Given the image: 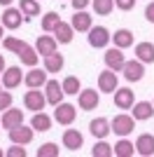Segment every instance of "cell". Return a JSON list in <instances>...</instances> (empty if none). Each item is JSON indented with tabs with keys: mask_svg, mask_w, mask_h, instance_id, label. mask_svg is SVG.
Here are the masks:
<instances>
[{
	"mask_svg": "<svg viewBox=\"0 0 154 157\" xmlns=\"http://www.w3.org/2000/svg\"><path fill=\"white\" fill-rule=\"evenodd\" d=\"M72 35H75V28H72L70 24H65V21H61V24L54 28V38H56V42H61V45L72 42Z\"/></svg>",
	"mask_w": 154,
	"mask_h": 157,
	"instance_id": "obj_22",
	"label": "cell"
},
{
	"mask_svg": "<svg viewBox=\"0 0 154 157\" xmlns=\"http://www.w3.org/2000/svg\"><path fill=\"white\" fill-rule=\"evenodd\" d=\"M133 152H135V145L131 141H126L124 136H122V141H117L112 145V155H117V157H131Z\"/></svg>",
	"mask_w": 154,
	"mask_h": 157,
	"instance_id": "obj_29",
	"label": "cell"
},
{
	"mask_svg": "<svg viewBox=\"0 0 154 157\" xmlns=\"http://www.w3.org/2000/svg\"><path fill=\"white\" fill-rule=\"evenodd\" d=\"M70 5H72V10H75V12H79V10H86V7L91 5V0H72Z\"/></svg>",
	"mask_w": 154,
	"mask_h": 157,
	"instance_id": "obj_39",
	"label": "cell"
},
{
	"mask_svg": "<svg viewBox=\"0 0 154 157\" xmlns=\"http://www.w3.org/2000/svg\"><path fill=\"white\" fill-rule=\"evenodd\" d=\"M21 21H24V14H21V10L7 7L5 12H2V26L9 28V31H16V28L21 26Z\"/></svg>",
	"mask_w": 154,
	"mask_h": 157,
	"instance_id": "obj_18",
	"label": "cell"
},
{
	"mask_svg": "<svg viewBox=\"0 0 154 157\" xmlns=\"http://www.w3.org/2000/svg\"><path fill=\"white\" fill-rule=\"evenodd\" d=\"M61 24V17H58V12H47L45 17H42V31L45 33H54V28Z\"/></svg>",
	"mask_w": 154,
	"mask_h": 157,
	"instance_id": "obj_30",
	"label": "cell"
},
{
	"mask_svg": "<svg viewBox=\"0 0 154 157\" xmlns=\"http://www.w3.org/2000/svg\"><path fill=\"white\" fill-rule=\"evenodd\" d=\"M135 103V94L128 89V87H117L115 89V105L119 110H131V105Z\"/></svg>",
	"mask_w": 154,
	"mask_h": 157,
	"instance_id": "obj_12",
	"label": "cell"
},
{
	"mask_svg": "<svg viewBox=\"0 0 154 157\" xmlns=\"http://www.w3.org/2000/svg\"><path fill=\"white\" fill-rule=\"evenodd\" d=\"M70 26L75 28L77 33H89V28L94 26L91 24V14L86 12V10H79V12H75V17H72Z\"/></svg>",
	"mask_w": 154,
	"mask_h": 157,
	"instance_id": "obj_19",
	"label": "cell"
},
{
	"mask_svg": "<svg viewBox=\"0 0 154 157\" xmlns=\"http://www.w3.org/2000/svg\"><path fill=\"white\" fill-rule=\"evenodd\" d=\"M0 92H2V80H0Z\"/></svg>",
	"mask_w": 154,
	"mask_h": 157,
	"instance_id": "obj_44",
	"label": "cell"
},
{
	"mask_svg": "<svg viewBox=\"0 0 154 157\" xmlns=\"http://www.w3.org/2000/svg\"><path fill=\"white\" fill-rule=\"evenodd\" d=\"M51 122H54V120L49 117V115H47V113H35V115H33V120H31V127L35 131H49L51 129Z\"/></svg>",
	"mask_w": 154,
	"mask_h": 157,
	"instance_id": "obj_28",
	"label": "cell"
},
{
	"mask_svg": "<svg viewBox=\"0 0 154 157\" xmlns=\"http://www.w3.org/2000/svg\"><path fill=\"white\" fill-rule=\"evenodd\" d=\"M98 103H101V96H98L96 89H79L77 94V105L82 110H96Z\"/></svg>",
	"mask_w": 154,
	"mask_h": 157,
	"instance_id": "obj_6",
	"label": "cell"
},
{
	"mask_svg": "<svg viewBox=\"0 0 154 157\" xmlns=\"http://www.w3.org/2000/svg\"><path fill=\"white\" fill-rule=\"evenodd\" d=\"M21 82H24V73H21L19 66H7L5 71H2V87L5 89H14Z\"/></svg>",
	"mask_w": 154,
	"mask_h": 157,
	"instance_id": "obj_11",
	"label": "cell"
},
{
	"mask_svg": "<svg viewBox=\"0 0 154 157\" xmlns=\"http://www.w3.org/2000/svg\"><path fill=\"white\" fill-rule=\"evenodd\" d=\"M12 105V94L9 92H0V113H5Z\"/></svg>",
	"mask_w": 154,
	"mask_h": 157,
	"instance_id": "obj_37",
	"label": "cell"
},
{
	"mask_svg": "<svg viewBox=\"0 0 154 157\" xmlns=\"http://www.w3.org/2000/svg\"><path fill=\"white\" fill-rule=\"evenodd\" d=\"M131 110H133L135 122H145V120H149L154 115V103H149V101H135L131 105Z\"/></svg>",
	"mask_w": 154,
	"mask_h": 157,
	"instance_id": "obj_15",
	"label": "cell"
},
{
	"mask_svg": "<svg viewBox=\"0 0 154 157\" xmlns=\"http://www.w3.org/2000/svg\"><path fill=\"white\" fill-rule=\"evenodd\" d=\"M5 68H7V66H5V56H2V54H0V73L5 71Z\"/></svg>",
	"mask_w": 154,
	"mask_h": 157,
	"instance_id": "obj_41",
	"label": "cell"
},
{
	"mask_svg": "<svg viewBox=\"0 0 154 157\" xmlns=\"http://www.w3.org/2000/svg\"><path fill=\"white\" fill-rule=\"evenodd\" d=\"M0 5H2V7H9V5H12V0H0Z\"/></svg>",
	"mask_w": 154,
	"mask_h": 157,
	"instance_id": "obj_42",
	"label": "cell"
},
{
	"mask_svg": "<svg viewBox=\"0 0 154 157\" xmlns=\"http://www.w3.org/2000/svg\"><path fill=\"white\" fill-rule=\"evenodd\" d=\"M82 145H84V136L77 129H65L63 131V148H68L70 152H75V150H79Z\"/></svg>",
	"mask_w": 154,
	"mask_h": 157,
	"instance_id": "obj_16",
	"label": "cell"
},
{
	"mask_svg": "<svg viewBox=\"0 0 154 157\" xmlns=\"http://www.w3.org/2000/svg\"><path fill=\"white\" fill-rule=\"evenodd\" d=\"M21 59V63L24 66H28V68H33V66H38V61H40V54L35 52V47H31V45H26L24 49H21L19 54H16Z\"/></svg>",
	"mask_w": 154,
	"mask_h": 157,
	"instance_id": "obj_27",
	"label": "cell"
},
{
	"mask_svg": "<svg viewBox=\"0 0 154 157\" xmlns=\"http://www.w3.org/2000/svg\"><path fill=\"white\" fill-rule=\"evenodd\" d=\"M152 103H154V98H152Z\"/></svg>",
	"mask_w": 154,
	"mask_h": 157,
	"instance_id": "obj_46",
	"label": "cell"
},
{
	"mask_svg": "<svg viewBox=\"0 0 154 157\" xmlns=\"http://www.w3.org/2000/svg\"><path fill=\"white\" fill-rule=\"evenodd\" d=\"M91 7L96 10V14L108 17V14L115 10V0H91Z\"/></svg>",
	"mask_w": 154,
	"mask_h": 157,
	"instance_id": "obj_31",
	"label": "cell"
},
{
	"mask_svg": "<svg viewBox=\"0 0 154 157\" xmlns=\"http://www.w3.org/2000/svg\"><path fill=\"white\" fill-rule=\"evenodd\" d=\"M110 129L115 131L117 136H128V134L135 129V120H133V115H126V113H122V115H115V117L110 120Z\"/></svg>",
	"mask_w": 154,
	"mask_h": 157,
	"instance_id": "obj_1",
	"label": "cell"
},
{
	"mask_svg": "<svg viewBox=\"0 0 154 157\" xmlns=\"http://www.w3.org/2000/svg\"><path fill=\"white\" fill-rule=\"evenodd\" d=\"M24 122V110H16V108H7L5 113H2V122L0 124L5 127V129H12V127H16V124H21Z\"/></svg>",
	"mask_w": 154,
	"mask_h": 157,
	"instance_id": "obj_21",
	"label": "cell"
},
{
	"mask_svg": "<svg viewBox=\"0 0 154 157\" xmlns=\"http://www.w3.org/2000/svg\"><path fill=\"white\" fill-rule=\"evenodd\" d=\"M56 47H58V42H56L54 35H40V38L35 40V52H38L40 56H49V54H54V52H56Z\"/></svg>",
	"mask_w": 154,
	"mask_h": 157,
	"instance_id": "obj_14",
	"label": "cell"
},
{
	"mask_svg": "<svg viewBox=\"0 0 154 157\" xmlns=\"http://www.w3.org/2000/svg\"><path fill=\"white\" fill-rule=\"evenodd\" d=\"M89 131L94 134V138H108V134L112 131V129H110V120H108V117H96V120H91Z\"/></svg>",
	"mask_w": 154,
	"mask_h": 157,
	"instance_id": "obj_20",
	"label": "cell"
},
{
	"mask_svg": "<svg viewBox=\"0 0 154 157\" xmlns=\"http://www.w3.org/2000/svg\"><path fill=\"white\" fill-rule=\"evenodd\" d=\"M24 105L28 108V110H33V113L45 110V105H47L45 92H40V89H31V92H26L24 94Z\"/></svg>",
	"mask_w": 154,
	"mask_h": 157,
	"instance_id": "obj_5",
	"label": "cell"
},
{
	"mask_svg": "<svg viewBox=\"0 0 154 157\" xmlns=\"http://www.w3.org/2000/svg\"><path fill=\"white\" fill-rule=\"evenodd\" d=\"M35 155L38 157H58V145L56 143H42Z\"/></svg>",
	"mask_w": 154,
	"mask_h": 157,
	"instance_id": "obj_35",
	"label": "cell"
},
{
	"mask_svg": "<svg viewBox=\"0 0 154 157\" xmlns=\"http://www.w3.org/2000/svg\"><path fill=\"white\" fill-rule=\"evenodd\" d=\"M112 42H115V47H119V49H126V47L133 45V33L128 31V28H119V31H115V35H112Z\"/></svg>",
	"mask_w": 154,
	"mask_h": 157,
	"instance_id": "obj_25",
	"label": "cell"
},
{
	"mask_svg": "<svg viewBox=\"0 0 154 157\" xmlns=\"http://www.w3.org/2000/svg\"><path fill=\"white\" fill-rule=\"evenodd\" d=\"M45 96H47V103L54 105V108L63 101L65 92H63V87L58 85V80H47V85H45Z\"/></svg>",
	"mask_w": 154,
	"mask_h": 157,
	"instance_id": "obj_10",
	"label": "cell"
},
{
	"mask_svg": "<svg viewBox=\"0 0 154 157\" xmlns=\"http://www.w3.org/2000/svg\"><path fill=\"white\" fill-rule=\"evenodd\" d=\"M122 73H124V78H126L128 82H140V80L145 78V63L138 61V59L126 61L124 68H122Z\"/></svg>",
	"mask_w": 154,
	"mask_h": 157,
	"instance_id": "obj_8",
	"label": "cell"
},
{
	"mask_svg": "<svg viewBox=\"0 0 154 157\" xmlns=\"http://www.w3.org/2000/svg\"><path fill=\"white\" fill-rule=\"evenodd\" d=\"M19 10L24 14V19H33L40 14V0H19Z\"/></svg>",
	"mask_w": 154,
	"mask_h": 157,
	"instance_id": "obj_26",
	"label": "cell"
},
{
	"mask_svg": "<svg viewBox=\"0 0 154 157\" xmlns=\"http://www.w3.org/2000/svg\"><path fill=\"white\" fill-rule=\"evenodd\" d=\"M0 127H2V124H0Z\"/></svg>",
	"mask_w": 154,
	"mask_h": 157,
	"instance_id": "obj_47",
	"label": "cell"
},
{
	"mask_svg": "<svg viewBox=\"0 0 154 157\" xmlns=\"http://www.w3.org/2000/svg\"><path fill=\"white\" fill-rule=\"evenodd\" d=\"M2 45H5V49H9V52H14V54H19L21 49H24V47L28 45V42H24V40L12 38V35H9V38H5V40H2Z\"/></svg>",
	"mask_w": 154,
	"mask_h": 157,
	"instance_id": "obj_34",
	"label": "cell"
},
{
	"mask_svg": "<svg viewBox=\"0 0 154 157\" xmlns=\"http://www.w3.org/2000/svg\"><path fill=\"white\" fill-rule=\"evenodd\" d=\"M7 157H26V148L21 143H14L12 148H7V152H5Z\"/></svg>",
	"mask_w": 154,
	"mask_h": 157,
	"instance_id": "obj_36",
	"label": "cell"
},
{
	"mask_svg": "<svg viewBox=\"0 0 154 157\" xmlns=\"http://www.w3.org/2000/svg\"><path fill=\"white\" fill-rule=\"evenodd\" d=\"M0 157H2V148H0Z\"/></svg>",
	"mask_w": 154,
	"mask_h": 157,
	"instance_id": "obj_45",
	"label": "cell"
},
{
	"mask_svg": "<svg viewBox=\"0 0 154 157\" xmlns=\"http://www.w3.org/2000/svg\"><path fill=\"white\" fill-rule=\"evenodd\" d=\"M86 40H89V45L94 47V49H105V47L110 45L112 35H110V31L105 26H91Z\"/></svg>",
	"mask_w": 154,
	"mask_h": 157,
	"instance_id": "obj_2",
	"label": "cell"
},
{
	"mask_svg": "<svg viewBox=\"0 0 154 157\" xmlns=\"http://www.w3.org/2000/svg\"><path fill=\"white\" fill-rule=\"evenodd\" d=\"M63 66H65V59H63V54H49V56H45V71L47 73H61L63 71Z\"/></svg>",
	"mask_w": 154,
	"mask_h": 157,
	"instance_id": "obj_24",
	"label": "cell"
},
{
	"mask_svg": "<svg viewBox=\"0 0 154 157\" xmlns=\"http://www.w3.org/2000/svg\"><path fill=\"white\" fill-rule=\"evenodd\" d=\"M91 155L94 157H112V145L105 143V138H98V143L94 145Z\"/></svg>",
	"mask_w": 154,
	"mask_h": 157,
	"instance_id": "obj_33",
	"label": "cell"
},
{
	"mask_svg": "<svg viewBox=\"0 0 154 157\" xmlns=\"http://www.w3.org/2000/svg\"><path fill=\"white\" fill-rule=\"evenodd\" d=\"M61 87H63L65 94H79V89H82V85H79V78H75V75H68V78L61 82Z\"/></svg>",
	"mask_w": 154,
	"mask_h": 157,
	"instance_id": "obj_32",
	"label": "cell"
},
{
	"mask_svg": "<svg viewBox=\"0 0 154 157\" xmlns=\"http://www.w3.org/2000/svg\"><path fill=\"white\" fill-rule=\"evenodd\" d=\"M7 134H9V141L12 143H21V145H28L33 141V136H35V129L33 127H26L24 122L16 127H12V129H7Z\"/></svg>",
	"mask_w": 154,
	"mask_h": 157,
	"instance_id": "obj_3",
	"label": "cell"
},
{
	"mask_svg": "<svg viewBox=\"0 0 154 157\" xmlns=\"http://www.w3.org/2000/svg\"><path fill=\"white\" fill-rule=\"evenodd\" d=\"M115 7H119L122 12H128L135 7V0H115Z\"/></svg>",
	"mask_w": 154,
	"mask_h": 157,
	"instance_id": "obj_38",
	"label": "cell"
},
{
	"mask_svg": "<svg viewBox=\"0 0 154 157\" xmlns=\"http://www.w3.org/2000/svg\"><path fill=\"white\" fill-rule=\"evenodd\" d=\"M2 28H5V26H2V24H0V40H2Z\"/></svg>",
	"mask_w": 154,
	"mask_h": 157,
	"instance_id": "obj_43",
	"label": "cell"
},
{
	"mask_svg": "<svg viewBox=\"0 0 154 157\" xmlns=\"http://www.w3.org/2000/svg\"><path fill=\"white\" fill-rule=\"evenodd\" d=\"M133 145H135V152L142 155V157L154 155V136H152V134H140V136L135 138Z\"/></svg>",
	"mask_w": 154,
	"mask_h": 157,
	"instance_id": "obj_17",
	"label": "cell"
},
{
	"mask_svg": "<svg viewBox=\"0 0 154 157\" xmlns=\"http://www.w3.org/2000/svg\"><path fill=\"white\" fill-rule=\"evenodd\" d=\"M24 82L28 89H40V87L47 85V71H38L35 66H33L31 71L24 75Z\"/></svg>",
	"mask_w": 154,
	"mask_h": 157,
	"instance_id": "obj_13",
	"label": "cell"
},
{
	"mask_svg": "<svg viewBox=\"0 0 154 157\" xmlns=\"http://www.w3.org/2000/svg\"><path fill=\"white\" fill-rule=\"evenodd\" d=\"M75 117H77V108L72 103H63V101H61V103L56 105V110H54V120H56L58 124H63V127L72 124Z\"/></svg>",
	"mask_w": 154,
	"mask_h": 157,
	"instance_id": "obj_4",
	"label": "cell"
},
{
	"mask_svg": "<svg viewBox=\"0 0 154 157\" xmlns=\"http://www.w3.org/2000/svg\"><path fill=\"white\" fill-rule=\"evenodd\" d=\"M135 59L142 63H154V45L152 42H138L135 45Z\"/></svg>",
	"mask_w": 154,
	"mask_h": 157,
	"instance_id": "obj_23",
	"label": "cell"
},
{
	"mask_svg": "<svg viewBox=\"0 0 154 157\" xmlns=\"http://www.w3.org/2000/svg\"><path fill=\"white\" fill-rule=\"evenodd\" d=\"M105 66H108L110 71L119 73L124 68V63H126V59H124V52L119 49V47H110V49H105Z\"/></svg>",
	"mask_w": 154,
	"mask_h": 157,
	"instance_id": "obj_9",
	"label": "cell"
},
{
	"mask_svg": "<svg viewBox=\"0 0 154 157\" xmlns=\"http://www.w3.org/2000/svg\"><path fill=\"white\" fill-rule=\"evenodd\" d=\"M145 19H147L149 24H154V0L149 2L147 7H145Z\"/></svg>",
	"mask_w": 154,
	"mask_h": 157,
	"instance_id": "obj_40",
	"label": "cell"
},
{
	"mask_svg": "<svg viewBox=\"0 0 154 157\" xmlns=\"http://www.w3.org/2000/svg\"><path fill=\"white\" fill-rule=\"evenodd\" d=\"M119 87V78H117L115 71H103L101 75H98V92L103 94H115V89Z\"/></svg>",
	"mask_w": 154,
	"mask_h": 157,
	"instance_id": "obj_7",
	"label": "cell"
}]
</instances>
